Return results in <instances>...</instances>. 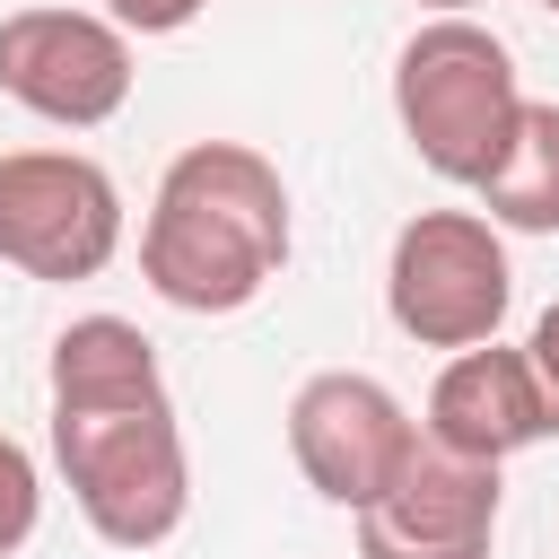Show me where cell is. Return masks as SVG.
<instances>
[{
    "label": "cell",
    "mask_w": 559,
    "mask_h": 559,
    "mask_svg": "<svg viewBox=\"0 0 559 559\" xmlns=\"http://www.w3.org/2000/svg\"><path fill=\"white\" fill-rule=\"evenodd\" d=\"M52 463L114 550H157L192 507V454L175 428V393L157 376V341L122 314H79L52 341Z\"/></svg>",
    "instance_id": "obj_1"
},
{
    "label": "cell",
    "mask_w": 559,
    "mask_h": 559,
    "mask_svg": "<svg viewBox=\"0 0 559 559\" xmlns=\"http://www.w3.org/2000/svg\"><path fill=\"white\" fill-rule=\"evenodd\" d=\"M288 183L245 140H192L166 157L140 218V280L175 314H245L288 262Z\"/></svg>",
    "instance_id": "obj_2"
},
{
    "label": "cell",
    "mask_w": 559,
    "mask_h": 559,
    "mask_svg": "<svg viewBox=\"0 0 559 559\" xmlns=\"http://www.w3.org/2000/svg\"><path fill=\"white\" fill-rule=\"evenodd\" d=\"M393 122L428 175L480 192L515 140V122H524L515 52L480 17H428L393 61Z\"/></svg>",
    "instance_id": "obj_3"
},
{
    "label": "cell",
    "mask_w": 559,
    "mask_h": 559,
    "mask_svg": "<svg viewBox=\"0 0 559 559\" xmlns=\"http://www.w3.org/2000/svg\"><path fill=\"white\" fill-rule=\"evenodd\" d=\"M515 297L507 271V227H489L480 210H419L402 218L393 253H384V314L402 341L419 349H480L498 341Z\"/></svg>",
    "instance_id": "obj_4"
},
{
    "label": "cell",
    "mask_w": 559,
    "mask_h": 559,
    "mask_svg": "<svg viewBox=\"0 0 559 559\" xmlns=\"http://www.w3.org/2000/svg\"><path fill=\"white\" fill-rule=\"evenodd\" d=\"M419 445H428L419 419H411L402 393H393L384 376H367V367H323V376H306V384L288 393V454H297L306 489L332 498V507H349V515H367V507L411 472Z\"/></svg>",
    "instance_id": "obj_5"
},
{
    "label": "cell",
    "mask_w": 559,
    "mask_h": 559,
    "mask_svg": "<svg viewBox=\"0 0 559 559\" xmlns=\"http://www.w3.org/2000/svg\"><path fill=\"white\" fill-rule=\"evenodd\" d=\"M122 253V192L79 148H9L0 157V262L26 280H96Z\"/></svg>",
    "instance_id": "obj_6"
},
{
    "label": "cell",
    "mask_w": 559,
    "mask_h": 559,
    "mask_svg": "<svg viewBox=\"0 0 559 559\" xmlns=\"http://www.w3.org/2000/svg\"><path fill=\"white\" fill-rule=\"evenodd\" d=\"M0 87L61 131H96L131 105V35L96 9H17L0 17Z\"/></svg>",
    "instance_id": "obj_7"
},
{
    "label": "cell",
    "mask_w": 559,
    "mask_h": 559,
    "mask_svg": "<svg viewBox=\"0 0 559 559\" xmlns=\"http://www.w3.org/2000/svg\"><path fill=\"white\" fill-rule=\"evenodd\" d=\"M498 542V463L419 445L411 472L358 515V559H489Z\"/></svg>",
    "instance_id": "obj_8"
},
{
    "label": "cell",
    "mask_w": 559,
    "mask_h": 559,
    "mask_svg": "<svg viewBox=\"0 0 559 559\" xmlns=\"http://www.w3.org/2000/svg\"><path fill=\"white\" fill-rule=\"evenodd\" d=\"M419 437L445 445V454H463V463H507V454L542 445V437H550V402H542V384H533V358H524V349H498V341L454 349L445 376L428 384Z\"/></svg>",
    "instance_id": "obj_9"
},
{
    "label": "cell",
    "mask_w": 559,
    "mask_h": 559,
    "mask_svg": "<svg viewBox=\"0 0 559 559\" xmlns=\"http://www.w3.org/2000/svg\"><path fill=\"white\" fill-rule=\"evenodd\" d=\"M480 218L507 236H559V96H524V122L480 183Z\"/></svg>",
    "instance_id": "obj_10"
},
{
    "label": "cell",
    "mask_w": 559,
    "mask_h": 559,
    "mask_svg": "<svg viewBox=\"0 0 559 559\" xmlns=\"http://www.w3.org/2000/svg\"><path fill=\"white\" fill-rule=\"evenodd\" d=\"M35 524H44V472H35V454L0 428V559L26 550Z\"/></svg>",
    "instance_id": "obj_11"
},
{
    "label": "cell",
    "mask_w": 559,
    "mask_h": 559,
    "mask_svg": "<svg viewBox=\"0 0 559 559\" xmlns=\"http://www.w3.org/2000/svg\"><path fill=\"white\" fill-rule=\"evenodd\" d=\"M201 9H210V0H105V17H114L122 35H183Z\"/></svg>",
    "instance_id": "obj_12"
},
{
    "label": "cell",
    "mask_w": 559,
    "mask_h": 559,
    "mask_svg": "<svg viewBox=\"0 0 559 559\" xmlns=\"http://www.w3.org/2000/svg\"><path fill=\"white\" fill-rule=\"evenodd\" d=\"M524 358H533V384H542V402H550V437H559V306H542Z\"/></svg>",
    "instance_id": "obj_13"
},
{
    "label": "cell",
    "mask_w": 559,
    "mask_h": 559,
    "mask_svg": "<svg viewBox=\"0 0 559 559\" xmlns=\"http://www.w3.org/2000/svg\"><path fill=\"white\" fill-rule=\"evenodd\" d=\"M411 9H428V17H472L480 0H411Z\"/></svg>",
    "instance_id": "obj_14"
},
{
    "label": "cell",
    "mask_w": 559,
    "mask_h": 559,
    "mask_svg": "<svg viewBox=\"0 0 559 559\" xmlns=\"http://www.w3.org/2000/svg\"><path fill=\"white\" fill-rule=\"evenodd\" d=\"M533 9H550V17H559V0H533Z\"/></svg>",
    "instance_id": "obj_15"
}]
</instances>
